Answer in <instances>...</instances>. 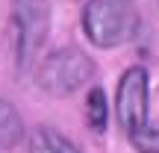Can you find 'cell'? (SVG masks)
<instances>
[{
	"mask_svg": "<svg viewBox=\"0 0 159 153\" xmlns=\"http://www.w3.org/2000/svg\"><path fill=\"white\" fill-rule=\"evenodd\" d=\"M139 153H159V124H150L136 142H130Z\"/></svg>",
	"mask_w": 159,
	"mask_h": 153,
	"instance_id": "cell-8",
	"label": "cell"
},
{
	"mask_svg": "<svg viewBox=\"0 0 159 153\" xmlns=\"http://www.w3.org/2000/svg\"><path fill=\"white\" fill-rule=\"evenodd\" d=\"M30 153H80V147L68 142L62 133L50 130V127H39L30 136Z\"/></svg>",
	"mask_w": 159,
	"mask_h": 153,
	"instance_id": "cell-5",
	"label": "cell"
},
{
	"mask_svg": "<svg viewBox=\"0 0 159 153\" xmlns=\"http://www.w3.org/2000/svg\"><path fill=\"white\" fill-rule=\"evenodd\" d=\"M148 71L142 65H133L127 68L118 79V91H115V115H118L121 130L127 133L130 142H136L144 130L150 127L148 118Z\"/></svg>",
	"mask_w": 159,
	"mask_h": 153,
	"instance_id": "cell-4",
	"label": "cell"
},
{
	"mask_svg": "<svg viewBox=\"0 0 159 153\" xmlns=\"http://www.w3.org/2000/svg\"><path fill=\"white\" fill-rule=\"evenodd\" d=\"M12 29L18 68H30L50 33V0H12Z\"/></svg>",
	"mask_w": 159,
	"mask_h": 153,
	"instance_id": "cell-3",
	"label": "cell"
},
{
	"mask_svg": "<svg viewBox=\"0 0 159 153\" xmlns=\"http://www.w3.org/2000/svg\"><path fill=\"white\" fill-rule=\"evenodd\" d=\"M83 29L94 47L130 44L142 29V12L133 0H89L83 6Z\"/></svg>",
	"mask_w": 159,
	"mask_h": 153,
	"instance_id": "cell-1",
	"label": "cell"
},
{
	"mask_svg": "<svg viewBox=\"0 0 159 153\" xmlns=\"http://www.w3.org/2000/svg\"><path fill=\"white\" fill-rule=\"evenodd\" d=\"M91 77H94V62L80 47H59V50H53L50 56H44V62L35 71L39 88L53 94V97L74 94Z\"/></svg>",
	"mask_w": 159,
	"mask_h": 153,
	"instance_id": "cell-2",
	"label": "cell"
},
{
	"mask_svg": "<svg viewBox=\"0 0 159 153\" xmlns=\"http://www.w3.org/2000/svg\"><path fill=\"white\" fill-rule=\"evenodd\" d=\"M85 121H89L91 133H97V136L106 133V124H109V103H106V94H103L100 85H94V88L89 91V97H85Z\"/></svg>",
	"mask_w": 159,
	"mask_h": 153,
	"instance_id": "cell-7",
	"label": "cell"
},
{
	"mask_svg": "<svg viewBox=\"0 0 159 153\" xmlns=\"http://www.w3.org/2000/svg\"><path fill=\"white\" fill-rule=\"evenodd\" d=\"M21 138H24V121H21V115H18V109L12 106L9 100L0 97V150L15 147Z\"/></svg>",
	"mask_w": 159,
	"mask_h": 153,
	"instance_id": "cell-6",
	"label": "cell"
}]
</instances>
